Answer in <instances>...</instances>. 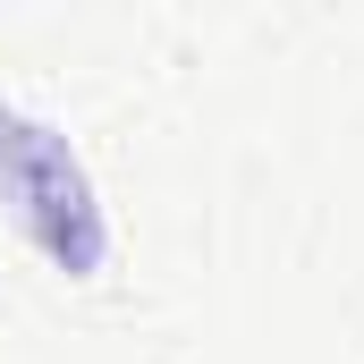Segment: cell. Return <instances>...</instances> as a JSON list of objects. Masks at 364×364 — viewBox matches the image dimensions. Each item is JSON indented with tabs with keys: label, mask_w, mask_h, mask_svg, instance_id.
Masks as SVG:
<instances>
[{
	"label": "cell",
	"mask_w": 364,
	"mask_h": 364,
	"mask_svg": "<svg viewBox=\"0 0 364 364\" xmlns=\"http://www.w3.org/2000/svg\"><path fill=\"white\" fill-rule=\"evenodd\" d=\"M0 195L17 203V220L34 229V246L60 272L85 279L102 263V212H93V186L77 170V153L51 127L17 119V110H0Z\"/></svg>",
	"instance_id": "obj_1"
}]
</instances>
